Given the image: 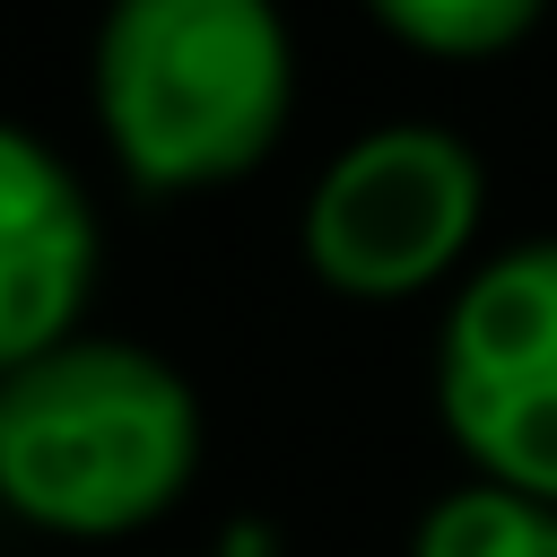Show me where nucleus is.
I'll return each instance as SVG.
<instances>
[{
	"label": "nucleus",
	"instance_id": "f257e3e1",
	"mask_svg": "<svg viewBox=\"0 0 557 557\" xmlns=\"http://www.w3.org/2000/svg\"><path fill=\"white\" fill-rule=\"evenodd\" d=\"M200 461L191 383L131 339H61L0 374V505L44 531H131Z\"/></svg>",
	"mask_w": 557,
	"mask_h": 557
},
{
	"label": "nucleus",
	"instance_id": "f03ea898",
	"mask_svg": "<svg viewBox=\"0 0 557 557\" xmlns=\"http://www.w3.org/2000/svg\"><path fill=\"white\" fill-rule=\"evenodd\" d=\"M287 96L296 52L270 0H113L96 26V113L148 191L261 165Z\"/></svg>",
	"mask_w": 557,
	"mask_h": 557
},
{
	"label": "nucleus",
	"instance_id": "7ed1b4c3",
	"mask_svg": "<svg viewBox=\"0 0 557 557\" xmlns=\"http://www.w3.org/2000/svg\"><path fill=\"white\" fill-rule=\"evenodd\" d=\"M435 409L479 479L557 505V235L461 278L435 348Z\"/></svg>",
	"mask_w": 557,
	"mask_h": 557
},
{
	"label": "nucleus",
	"instance_id": "20e7f679",
	"mask_svg": "<svg viewBox=\"0 0 557 557\" xmlns=\"http://www.w3.org/2000/svg\"><path fill=\"white\" fill-rule=\"evenodd\" d=\"M479 209L487 174L470 139L444 122H383L322 165L305 200V261L339 296H418L470 252Z\"/></svg>",
	"mask_w": 557,
	"mask_h": 557
},
{
	"label": "nucleus",
	"instance_id": "39448f33",
	"mask_svg": "<svg viewBox=\"0 0 557 557\" xmlns=\"http://www.w3.org/2000/svg\"><path fill=\"white\" fill-rule=\"evenodd\" d=\"M87 278H96V209L78 174L44 139L0 122V374L70 339Z\"/></svg>",
	"mask_w": 557,
	"mask_h": 557
},
{
	"label": "nucleus",
	"instance_id": "423d86ee",
	"mask_svg": "<svg viewBox=\"0 0 557 557\" xmlns=\"http://www.w3.org/2000/svg\"><path fill=\"white\" fill-rule=\"evenodd\" d=\"M409 557H557V505L522 496V487H453L426 505Z\"/></svg>",
	"mask_w": 557,
	"mask_h": 557
},
{
	"label": "nucleus",
	"instance_id": "0eeeda50",
	"mask_svg": "<svg viewBox=\"0 0 557 557\" xmlns=\"http://www.w3.org/2000/svg\"><path fill=\"white\" fill-rule=\"evenodd\" d=\"M400 44L418 52H444V61H479V52H505L513 35H531V17L548 0H366Z\"/></svg>",
	"mask_w": 557,
	"mask_h": 557
}]
</instances>
